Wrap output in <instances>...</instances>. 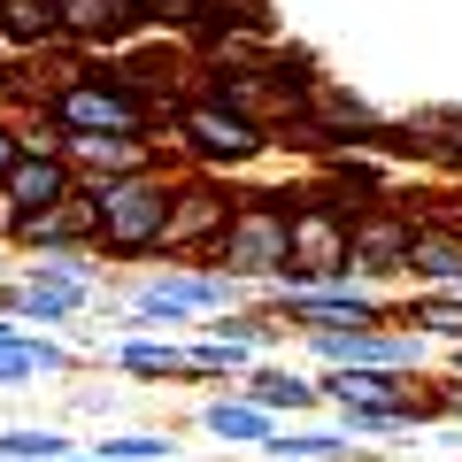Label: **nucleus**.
<instances>
[{"label": "nucleus", "mask_w": 462, "mask_h": 462, "mask_svg": "<svg viewBox=\"0 0 462 462\" xmlns=\"http://www.w3.org/2000/svg\"><path fill=\"white\" fill-rule=\"evenodd\" d=\"M170 170H147V178H116V185H85L93 193V254L100 263H154L162 247V216H170Z\"/></svg>", "instance_id": "1"}, {"label": "nucleus", "mask_w": 462, "mask_h": 462, "mask_svg": "<svg viewBox=\"0 0 462 462\" xmlns=\"http://www.w3.org/2000/svg\"><path fill=\"white\" fill-rule=\"evenodd\" d=\"M162 147L178 154V162H193V170H224V178H239V170H254L270 154V132H263V124H247V116H231L224 100L193 93V100L170 108Z\"/></svg>", "instance_id": "2"}, {"label": "nucleus", "mask_w": 462, "mask_h": 462, "mask_svg": "<svg viewBox=\"0 0 462 462\" xmlns=\"http://www.w3.org/2000/svg\"><path fill=\"white\" fill-rule=\"evenodd\" d=\"M331 278H355L346 270V208L285 185V263L263 293H300V285H331Z\"/></svg>", "instance_id": "3"}, {"label": "nucleus", "mask_w": 462, "mask_h": 462, "mask_svg": "<svg viewBox=\"0 0 462 462\" xmlns=\"http://www.w3.org/2000/svg\"><path fill=\"white\" fill-rule=\"evenodd\" d=\"M278 263H285V185L278 193H239L231 200V224L216 231V247H208V270H224V278L263 293L278 278Z\"/></svg>", "instance_id": "4"}, {"label": "nucleus", "mask_w": 462, "mask_h": 462, "mask_svg": "<svg viewBox=\"0 0 462 462\" xmlns=\"http://www.w3.org/2000/svg\"><path fill=\"white\" fill-rule=\"evenodd\" d=\"M231 200H239V185H231L224 170H193V162H178V178H170V216H162V247H154V263H208L216 231L231 224Z\"/></svg>", "instance_id": "5"}, {"label": "nucleus", "mask_w": 462, "mask_h": 462, "mask_svg": "<svg viewBox=\"0 0 462 462\" xmlns=\"http://www.w3.org/2000/svg\"><path fill=\"white\" fill-rule=\"evenodd\" d=\"M47 116L62 124V132H162V108L139 100L100 54H85V69L62 85V93H47Z\"/></svg>", "instance_id": "6"}, {"label": "nucleus", "mask_w": 462, "mask_h": 462, "mask_svg": "<svg viewBox=\"0 0 462 462\" xmlns=\"http://www.w3.org/2000/svg\"><path fill=\"white\" fill-rule=\"evenodd\" d=\"M409 231H416V200L401 193H385V200H370L363 216H346V270L363 285H401V263H409Z\"/></svg>", "instance_id": "7"}, {"label": "nucleus", "mask_w": 462, "mask_h": 462, "mask_svg": "<svg viewBox=\"0 0 462 462\" xmlns=\"http://www.w3.org/2000/svg\"><path fill=\"white\" fill-rule=\"evenodd\" d=\"M270 309L293 331H331V324H401V300L385 285L363 278H331V285H300V293H270Z\"/></svg>", "instance_id": "8"}, {"label": "nucleus", "mask_w": 462, "mask_h": 462, "mask_svg": "<svg viewBox=\"0 0 462 462\" xmlns=\"http://www.w3.org/2000/svg\"><path fill=\"white\" fill-rule=\"evenodd\" d=\"M93 300H100L93 285L62 278V270L39 263V254H16V270L0 278V309L16 316V324H32V331H62V324H78Z\"/></svg>", "instance_id": "9"}, {"label": "nucleus", "mask_w": 462, "mask_h": 462, "mask_svg": "<svg viewBox=\"0 0 462 462\" xmlns=\"http://www.w3.org/2000/svg\"><path fill=\"white\" fill-rule=\"evenodd\" d=\"M62 154L78 170V185H116V178H147V170L178 162L162 147V132H69Z\"/></svg>", "instance_id": "10"}, {"label": "nucleus", "mask_w": 462, "mask_h": 462, "mask_svg": "<svg viewBox=\"0 0 462 462\" xmlns=\"http://www.w3.org/2000/svg\"><path fill=\"white\" fill-rule=\"evenodd\" d=\"M200 93L224 100V108H231V116H247V124H263V132H285V124L300 116V93H309V85L278 78V69H270V54H263V62H247V69L200 78Z\"/></svg>", "instance_id": "11"}, {"label": "nucleus", "mask_w": 462, "mask_h": 462, "mask_svg": "<svg viewBox=\"0 0 462 462\" xmlns=\"http://www.w3.org/2000/svg\"><path fill=\"white\" fill-rule=\"evenodd\" d=\"M300 193L331 200V208H346V216H363L370 200L393 193V170H385V154H370V147H331V154L309 162V185H300Z\"/></svg>", "instance_id": "12"}, {"label": "nucleus", "mask_w": 462, "mask_h": 462, "mask_svg": "<svg viewBox=\"0 0 462 462\" xmlns=\"http://www.w3.org/2000/svg\"><path fill=\"white\" fill-rule=\"evenodd\" d=\"M54 23L78 54H116L147 39V0H54Z\"/></svg>", "instance_id": "13"}, {"label": "nucleus", "mask_w": 462, "mask_h": 462, "mask_svg": "<svg viewBox=\"0 0 462 462\" xmlns=\"http://www.w3.org/2000/svg\"><path fill=\"white\" fill-rule=\"evenodd\" d=\"M0 247L8 254H47V247H93V193H69L54 208H23V216H0Z\"/></svg>", "instance_id": "14"}, {"label": "nucleus", "mask_w": 462, "mask_h": 462, "mask_svg": "<svg viewBox=\"0 0 462 462\" xmlns=\"http://www.w3.org/2000/svg\"><path fill=\"white\" fill-rule=\"evenodd\" d=\"M401 285H462V216L447 208V200H424V208H416Z\"/></svg>", "instance_id": "15"}, {"label": "nucleus", "mask_w": 462, "mask_h": 462, "mask_svg": "<svg viewBox=\"0 0 462 462\" xmlns=\"http://www.w3.org/2000/svg\"><path fill=\"white\" fill-rule=\"evenodd\" d=\"M300 100H309V124L331 139V147H370V139L385 132V108H370V100L355 93V85L324 78V69L309 78V93H300Z\"/></svg>", "instance_id": "16"}, {"label": "nucleus", "mask_w": 462, "mask_h": 462, "mask_svg": "<svg viewBox=\"0 0 462 462\" xmlns=\"http://www.w3.org/2000/svg\"><path fill=\"white\" fill-rule=\"evenodd\" d=\"M254 462H370V447H355V431L331 416V424H309V416H285L270 424V439L254 447Z\"/></svg>", "instance_id": "17"}, {"label": "nucleus", "mask_w": 462, "mask_h": 462, "mask_svg": "<svg viewBox=\"0 0 462 462\" xmlns=\"http://www.w3.org/2000/svg\"><path fill=\"white\" fill-rule=\"evenodd\" d=\"M100 363L116 378H139V385H178L185 378V339L178 331H116L100 346Z\"/></svg>", "instance_id": "18"}, {"label": "nucleus", "mask_w": 462, "mask_h": 462, "mask_svg": "<svg viewBox=\"0 0 462 462\" xmlns=\"http://www.w3.org/2000/svg\"><path fill=\"white\" fill-rule=\"evenodd\" d=\"M239 393H247L254 409H270L278 424H285V416H316V409H324V393H316V370L270 363V355H254V363L239 370Z\"/></svg>", "instance_id": "19"}, {"label": "nucleus", "mask_w": 462, "mask_h": 462, "mask_svg": "<svg viewBox=\"0 0 462 462\" xmlns=\"http://www.w3.org/2000/svg\"><path fill=\"white\" fill-rule=\"evenodd\" d=\"M78 193V170L69 154H16V170L0 178V216H23V208H54V200Z\"/></svg>", "instance_id": "20"}, {"label": "nucleus", "mask_w": 462, "mask_h": 462, "mask_svg": "<svg viewBox=\"0 0 462 462\" xmlns=\"http://www.w3.org/2000/svg\"><path fill=\"white\" fill-rule=\"evenodd\" d=\"M270 424H278V416H270V409H254V401L239 393V385H224V393H208V401H200V431H208L216 447H247V455H254V447L270 439Z\"/></svg>", "instance_id": "21"}, {"label": "nucleus", "mask_w": 462, "mask_h": 462, "mask_svg": "<svg viewBox=\"0 0 462 462\" xmlns=\"http://www.w3.org/2000/svg\"><path fill=\"white\" fill-rule=\"evenodd\" d=\"M62 39V23H54V0H0V47L8 54H39Z\"/></svg>", "instance_id": "22"}, {"label": "nucleus", "mask_w": 462, "mask_h": 462, "mask_svg": "<svg viewBox=\"0 0 462 462\" xmlns=\"http://www.w3.org/2000/svg\"><path fill=\"white\" fill-rule=\"evenodd\" d=\"M247 363H254L247 346L208 339V331H200V339H185V378L178 385H239V370H247Z\"/></svg>", "instance_id": "23"}, {"label": "nucleus", "mask_w": 462, "mask_h": 462, "mask_svg": "<svg viewBox=\"0 0 462 462\" xmlns=\"http://www.w3.org/2000/svg\"><path fill=\"white\" fill-rule=\"evenodd\" d=\"M62 455H78L62 424H0V462H62Z\"/></svg>", "instance_id": "24"}, {"label": "nucleus", "mask_w": 462, "mask_h": 462, "mask_svg": "<svg viewBox=\"0 0 462 462\" xmlns=\"http://www.w3.org/2000/svg\"><path fill=\"white\" fill-rule=\"evenodd\" d=\"M100 462H178V431H100Z\"/></svg>", "instance_id": "25"}, {"label": "nucleus", "mask_w": 462, "mask_h": 462, "mask_svg": "<svg viewBox=\"0 0 462 462\" xmlns=\"http://www.w3.org/2000/svg\"><path fill=\"white\" fill-rule=\"evenodd\" d=\"M39 385V363H32V324L16 339H0V393H32Z\"/></svg>", "instance_id": "26"}, {"label": "nucleus", "mask_w": 462, "mask_h": 462, "mask_svg": "<svg viewBox=\"0 0 462 462\" xmlns=\"http://www.w3.org/2000/svg\"><path fill=\"white\" fill-rule=\"evenodd\" d=\"M200 23V0H147V32H170V39H185Z\"/></svg>", "instance_id": "27"}, {"label": "nucleus", "mask_w": 462, "mask_h": 462, "mask_svg": "<svg viewBox=\"0 0 462 462\" xmlns=\"http://www.w3.org/2000/svg\"><path fill=\"white\" fill-rule=\"evenodd\" d=\"M431 409H439V424H462V378H455V370L431 378Z\"/></svg>", "instance_id": "28"}, {"label": "nucleus", "mask_w": 462, "mask_h": 462, "mask_svg": "<svg viewBox=\"0 0 462 462\" xmlns=\"http://www.w3.org/2000/svg\"><path fill=\"white\" fill-rule=\"evenodd\" d=\"M16 154H23V132H16V116H0V178L16 170Z\"/></svg>", "instance_id": "29"}, {"label": "nucleus", "mask_w": 462, "mask_h": 462, "mask_svg": "<svg viewBox=\"0 0 462 462\" xmlns=\"http://www.w3.org/2000/svg\"><path fill=\"white\" fill-rule=\"evenodd\" d=\"M69 409H78V416H108V409H116V385H108V393L85 385V393H69Z\"/></svg>", "instance_id": "30"}, {"label": "nucleus", "mask_w": 462, "mask_h": 462, "mask_svg": "<svg viewBox=\"0 0 462 462\" xmlns=\"http://www.w3.org/2000/svg\"><path fill=\"white\" fill-rule=\"evenodd\" d=\"M16 331H23V324H16V316H8V309H0V339H16Z\"/></svg>", "instance_id": "31"}, {"label": "nucleus", "mask_w": 462, "mask_h": 462, "mask_svg": "<svg viewBox=\"0 0 462 462\" xmlns=\"http://www.w3.org/2000/svg\"><path fill=\"white\" fill-rule=\"evenodd\" d=\"M447 370H455V378H462V339H455V346H447Z\"/></svg>", "instance_id": "32"}, {"label": "nucleus", "mask_w": 462, "mask_h": 462, "mask_svg": "<svg viewBox=\"0 0 462 462\" xmlns=\"http://www.w3.org/2000/svg\"><path fill=\"white\" fill-rule=\"evenodd\" d=\"M62 462H100V455H93V447H78V455H62Z\"/></svg>", "instance_id": "33"}, {"label": "nucleus", "mask_w": 462, "mask_h": 462, "mask_svg": "<svg viewBox=\"0 0 462 462\" xmlns=\"http://www.w3.org/2000/svg\"><path fill=\"white\" fill-rule=\"evenodd\" d=\"M8 270H16V254H8V247H0V278H8Z\"/></svg>", "instance_id": "34"}, {"label": "nucleus", "mask_w": 462, "mask_h": 462, "mask_svg": "<svg viewBox=\"0 0 462 462\" xmlns=\"http://www.w3.org/2000/svg\"><path fill=\"white\" fill-rule=\"evenodd\" d=\"M447 208H455V216H462V200H447Z\"/></svg>", "instance_id": "35"}]
</instances>
